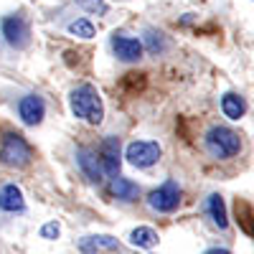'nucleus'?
I'll return each mask as SVG.
<instances>
[{"label": "nucleus", "instance_id": "1", "mask_svg": "<svg viewBox=\"0 0 254 254\" xmlns=\"http://www.w3.org/2000/svg\"><path fill=\"white\" fill-rule=\"evenodd\" d=\"M69 104H71L74 117L89 122V125H99L104 120L102 97H99V92L92 87V84H81V87H76L71 92V97H69Z\"/></svg>", "mask_w": 254, "mask_h": 254}, {"label": "nucleus", "instance_id": "2", "mask_svg": "<svg viewBox=\"0 0 254 254\" xmlns=\"http://www.w3.org/2000/svg\"><path fill=\"white\" fill-rule=\"evenodd\" d=\"M203 145H206V150L211 158H216V160H229V158H234L239 150H242V140L234 130H229V127H211V130L206 132L203 137Z\"/></svg>", "mask_w": 254, "mask_h": 254}, {"label": "nucleus", "instance_id": "3", "mask_svg": "<svg viewBox=\"0 0 254 254\" xmlns=\"http://www.w3.org/2000/svg\"><path fill=\"white\" fill-rule=\"evenodd\" d=\"M31 158H33L31 145L23 140V135L5 132L3 142H0V160L10 168H26L31 163Z\"/></svg>", "mask_w": 254, "mask_h": 254}, {"label": "nucleus", "instance_id": "4", "mask_svg": "<svg viewBox=\"0 0 254 254\" xmlns=\"http://www.w3.org/2000/svg\"><path fill=\"white\" fill-rule=\"evenodd\" d=\"M160 145L155 140H135L127 145V150H125V158L130 165L135 168H150L160 160Z\"/></svg>", "mask_w": 254, "mask_h": 254}, {"label": "nucleus", "instance_id": "5", "mask_svg": "<svg viewBox=\"0 0 254 254\" xmlns=\"http://www.w3.org/2000/svg\"><path fill=\"white\" fill-rule=\"evenodd\" d=\"M181 203V186L176 181H165L160 188H155L150 196H147V206L158 214H173Z\"/></svg>", "mask_w": 254, "mask_h": 254}, {"label": "nucleus", "instance_id": "6", "mask_svg": "<svg viewBox=\"0 0 254 254\" xmlns=\"http://www.w3.org/2000/svg\"><path fill=\"white\" fill-rule=\"evenodd\" d=\"M3 36L5 41L13 46V49H26L28 46V41H31V28H28V20L23 15H8L3 18Z\"/></svg>", "mask_w": 254, "mask_h": 254}, {"label": "nucleus", "instance_id": "7", "mask_svg": "<svg viewBox=\"0 0 254 254\" xmlns=\"http://www.w3.org/2000/svg\"><path fill=\"white\" fill-rule=\"evenodd\" d=\"M110 46L115 51V56L125 64H135L142 59V41H137L135 36H125V33H115L110 38Z\"/></svg>", "mask_w": 254, "mask_h": 254}, {"label": "nucleus", "instance_id": "8", "mask_svg": "<svg viewBox=\"0 0 254 254\" xmlns=\"http://www.w3.org/2000/svg\"><path fill=\"white\" fill-rule=\"evenodd\" d=\"M18 117H20V122L28 125V127L41 125L44 117H46V102L41 99L38 94L20 97V102H18Z\"/></svg>", "mask_w": 254, "mask_h": 254}, {"label": "nucleus", "instance_id": "9", "mask_svg": "<svg viewBox=\"0 0 254 254\" xmlns=\"http://www.w3.org/2000/svg\"><path fill=\"white\" fill-rule=\"evenodd\" d=\"M99 165H102V173L115 178L120 173V140L117 137H104L99 150H97Z\"/></svg>", "mask_w": 254, "mask_h": 254}, {"label": "nucleus", "instance_id": "10", "mask_svg": "<svg viewBox=\"0 0 254 254\" xmlns=\"http://www.w3.org/2000/svg\"><path fill=\"white\" fill-rule=\"evenodd\" d=\"M79 249L81 254H110V252H120V242L107 234H97V237H84L79 242Z\"/></svg>", "mask_w": 254, "mask_h": 254}, {"label": "nucleus", "instance_id": "11", "mask_svg": "<svg viewBox=\"0 0 254 254\" xmlns=\"http://www.w3.org/2000/svg\"><path fill=\"white\" fill-rule=\"evenodd\" d=\"M76 165L81 168V173L87 176L92 183H102L104 173H102V165H99V158H97L94 150H89V147L76 150Z\"/></svg>", "mask_w": 254, "mask_h": 254}, {"label": "nucleus", "instance_id": "12", "mask_svg": "<svg viewBox=\"0 0 254 254\" xmlns=\"http://www.w3.org/2000/svg\"><path fill=\"white\" fill-rule=\"evenodd\" d=\"M0 208L8 211V214H20L26 208V201H23V193L15 183H8L0 188Z\"/></svg>", "mask_w": 254, "mask_h": 254}, {"label": "nucleus", "instance_id": "13", "mask_svg": "<svg viewBox=\"0 0 254 254\" xmlns=\"http://www.w3.org/2000/svg\"><path fill=\"white\" fill-rule=\"evenodd\" d=\"M206 211H208V216L211 221H214L219 229H226L229 226V216H226V206H224V198L219 193H211L206 198Z\"/></svg>", "mask_w": 254, "mask_h": 254}, {"label": "nucleus", "instance_id": "14", "mask_svg": "<svg viewBox=\"0 0 254 254\" xmlns=\"http://www.w3.org/2000/svg\"><path fill=\"white\" fill-rule=\"evenodd\" d=\"M221 112H224L229 120H242L244 112H247V102H244L239 94H234V92H226V94L221 97Z\"/></svg>", "mask_w": 254, "mask_h": 254}, {"label": "nucleus", "instance_id": "15", "mask_svg": "<svg viewBox=\"0 0 254 254\" xmlns=\"http://www.w3.org/2000/svg\"><path fill=\"white\" fill-rule=\"evenodd\" d=\"M112 193L120 198V201H125V203H130V201H135L137 196H140V188H137V183H132L130 178H112Z\"/></svg>", "mask_w": 254, "mask_h": 254}, {"label": "nucleus", "instance_id": "16", "mask_svg": "<svg viewBox=\"0 0 254 254\" xmlns=\"http://www.w3.org/2000/svg\"><path fill=\"white\" fill-rule=\"evenodd\" d=\"M130 242L135 247H140V249H153L158 244V234H155L150 226H137V229H132Z\"/></svg>", "mask_w": 254, "mask_h": 254}, {"label": "nucleus", "instance_id": "17", "mask_svg": "<svg viewBox=\"0 0 254 254\" xmlns=\"http://www.w3.org/2000/svg\"><path fill=\"white\" fill-rule=\"evenodd\" d=\"M145 46H147V51H150L153 56H163L168 51V38L160 31H155V28H147L145 31Z\"/></svg>", "mask_w": 254, "mask_h": 254}, {"label": "nucleus", "instance_id": "18", "mask_svg": "<svg viewBox=\"0 0 254 254\" xmlns=\"http://www.w3.org/2000/svg\"><path fill=\"white\" fill-rule=\"evenodd\" d=\"M69 36H76V38H84V41H89V38H94V23L92 20H87V18H76V20H71L69 23Z\"/></svg>", "mask_w": 254, "mask_h": 254}, {"label": "nucleus", "instance_id": "19", "mask_svg": "<svg viewBox=\"0 0 254 254\" xmlns=\"http://www.w3.org/2000/svg\"><path fill=\"white\" fill-rule=\"evenodd\" d=\"M237 221H239V226L247 231V234H254V211H252L249 203L237 201Z\"/></svg>", "mask_w": 254, "mask_h": 254}, {"label": "nucleus", "instance_id": "20", "mask_svg": "<svg viewBox=\"0 0 254 254\" xmlns=\"http://www.w3.org/2000/svg\"><path fill=\"white\" fill-rule=\"evenodd\" d=\"M74 3L87 13H104V0H74Z\"/></svg>", "mask_w": 254, "mask_h": 254}, {"label": "nucleus", "instance_id": "21", "mask_svg": "<svg viewBox=\"0 0 254 254\" xmlns=\"http://www.w3.org/2000/svg\"><path fill=\"white\" fill-rule=\"evenodd\" d=\"M59 234H61V226L56 221H49V224H44V229H41V237L44 239H59Z\"/></svg>", "mask_w": 254, "mask_h": 254}, {"label": "nucleus", "instance_id": "22", "mask_svg": "<svg viewBox=\"0 0 254 254\" xmlns=\"http://www.w3.org/2000/svg\"><path fill=\"white\" fill-rule=\"evenodd\" d=\"M203 254H231L229 249H219V247H214V249H208V252H203Z\"/></svg>", "mask_w": 254, "mask_h": 254}]
</instances>
